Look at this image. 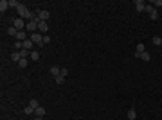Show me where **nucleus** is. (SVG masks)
<instances>
[{
	"label": "nucleus",
	"instance_id": "1",
	"mask_svg": "<svg viewBox=\"0 0 162 120\" xmlns=\"http://www.w3.org/2000/svg\"><path fill=\"white\" fill-rule=\"evenodd\" d=\"M18 14H20V18L22 20H23V18H25V20H34V18H38V16H36V13H31L29 9H27V6H23V4H20V6H18Z\"/></svg>",
	"mask_w": 162,
	"mask_h": 120
},
{
	"label": "nucleus",
	"instance_id": "2",
	"mask_svg": "<svg viewBox=\"0 0 162 120\" xmlns=\"http://www.w3.org/2000/svg\"><path fill=\"white\" fill-rule=\"evenodd\" d=\"M25 30H29L31 34H32V32H38V18H34V20L27 22V25H25Z\"/></svg>",
	"mask_w": 162,
	"mask_h": 120
},
{
	"label": "nucleus",
	"instance_id": "3",
	"mask_svg": "<svg viewBox=\"0 0 162 120\" xmlns=\"http://www.w3.org/2000/svg\"><path fill=\"white\" fill-rule=\"evenodd\" d=\"M29 40L32 41V43H36V45H40L41 41H43V34H40V32H32V34H29Z\"/></svg>",
	"mask_w": 162,
	"mask_h": 120
},
{
	"label": "nucleus",
	"instance_id": "4",
	"mask_svg": "<svg viewBox=\"0 0 162 120\" xmlns=\"http://www.w3.org/2000/svg\"><path fill=\"white\" fill-rule=\"evenodd\" d=\"M25 25H27V23L22 20V18H16V20H15V23H13V27H15L16 30H25Z\"/></svg>",
	"mask_w": 162,
	"mask_h": 120
},
{
	"label": "nucleus",
	"instance_id": "5",
	"mask_svg": "<svg viewBox=\"0 0 162 120\" xmlns=\"http://www.w3.org/2000/svg\"><path fill=\"white\" fill-rule=\"evenodd\" d=\"M36 16H38L40 22H47L51 14H49V11H36Z\"/></svg>",
	"mask_w": 162,
	"mask_h": 120
},
{
	"label": "nucleus",
	"instance_id": "6",
	"mask_svg": "<svg viewBox=\"0 0 162 120\" xmlns=\"http://www.w3.org/2000/svg\"><path fill=\"white\" fill-rule=\"evenodd\" d=\"M47 30H49V23H47V22H40V20H38V32L47 34Z\"/></svg>",
	"mask_w": 162,
	"mask_h": 120
},
{
	"label": "nucleus",
	"instance_id": "7",
	"mask_svg": "<svg viewBox=\"0 0 162 120\" xmlns=\"http://www.w3.org/2000/svg\"><path fill=\"white\" fill-rule=\"evenodd\" d=\"M142 52H146V47H144V43H139L137 49H135V58H139Z\"/></svg>",
	"mask_w": 162,
	"mask_h": 120
},
{
	"label": "nucleus",
	"instance_id": "8",
	"mask_svg": "<svg viewBox=\"0 0 162 120\" xmlns=\"http://www.w3.org/2000/svg\"><path fill=\"white\" fill-rule=\"evenodd\" d=\"M144 7H146V2H142V0H135V9L139 11H144Z\"/></svg>",
	"mask_w": 162,
	"mask_h": 120
},
{
	"label": "nucleus",
	"instance_id": "9",
	"mask_svg": "<svg viewBox=\"0 0 162 120\" xmlns=\"http://www.w3.org/2000/svg\"><path fill=\"white\" fill-rule=\"evenodd\" d=\"M7 9H9V0H0V11L4 13Z\"/></svg>",
	"mask_w": 162,
	"mask_h": 120
},
{
	"label": "nucleus",
	"instance_id": "10",
	"mask_svg": "<svg viewBox=\"0 0 162 120\" xmlns=\"http://www.w3.org/2000/svg\"><path fill=\"white\" fill-rule=\"evenodd\" d=\"M60 72H61V68L58 66V65H54V66H51V74L54 75V77H58V75H60Z\"/></svg>",
	"mask_w": 162,
	"mask_h": 120
},
{
	"label": "nucleus",
	"instance_id": "11",
	"mask_svg": "<svg viewBox=\"0 0 162 120\" xmlns=\"http://www.w3.org/2000/svg\"><path fill=\"white\" fill-rule=\"evenodd\" d=\"M29 59L31 61H38V59H40V52H38V50H32L31 56H29Z\"/></svg>",
	"mask_w": 162,
	"mask_h": 120
},
{
	"label": "nucleus",
	"instance_id": "12",
	"mask_svg": "<svg viewBox=\"0 0 162 120\" xmlns=\"http://www.w3.org/2000/svg\"><path fill=\"white\" fill-rule=\"evenodd\" d=\"M11 59L15 61V63H20V59H23V58L20 56V52H13V54H11Z\"/></svg>",
	"mask_w": 162,
	"mask_h": 120
},
{
	"label": "nucleus",
	"instance_id": "13",
	"mask_svg": "<svg viewBox=\"0 0 162 120\" xmlns=\"http://www.w3.org/2000/svg\"><path fill=\"white\" fill-rule=\"evenodd\" d=\"M32 45H34V43H32L31 40H25V41H23V49H25V50H31V52H32Z\"/></svg>",
	"mask_w": 162,
	"mask_h": 120
},
{
	"label": "nucleus",
	"instance_id": "14",
	"mask_svg": "<svg viewBox=\"0 0 162 120\" xmlns=\"http://www.w3.org/2000/svg\"><path fill=\"white\" fill-rule=\"evenodd\" d=\"M34 113H36V117H43V115H45V108H36V109H34Z\"/></svg>",
	"mask_w": 162,
	"mask_h": 120
},
{
	"label": "nucleus",
	"instance_id": "15",
	"mask_svg": "<svg viewBox=\"0 0 162 120\" xmlns=\"http://www.w3.org/2000/svg\"><path fill=\"white\" fill-rule=\"evenodd\" d=\"M139 59H142V61H150V59H151V56H150L148 52H142L141 56H139Z\"/></svg>",
	"mask_w": 162,
	"mask_h": 120
},
{
	"label": "nucleus",
	"instance_id": "16",
	"mask_svg": "<svg viewBox=\"0 0 162 120\" xmlns=\"http://www.w3.org/2000/svg\"><path fill=\"white\" fill-rule=\"evenodd\" d=\"M27 65H29V59H27V58H23V59H20V63H18V66H20V68H25Z\"/></svg>",
	"mask_w": 162,
	"mask_h": 120
},
{
	"label": "nucleus",
	"instance_id": "17",
	"mask_svg": "<svg viewBox=\"0 0 162 120\" xmlns=\"http://www.w3.org/2000/svg\"><path fill=\"white\" fill-rule=\"evenodd\" d=\"M18 52H20V56H22V58H29V56H31V50H25V49L18 50Z\"/></svg>",
	"mask_w": 162,
	"mask_h": 120
},
{
	"label": "nucleus",
	"instance_id": "18",
	"mask_svg": "<svg viewBox=\"0 0 162 120\" xmlns=\"http://www.w3.org/2000/svg\"><path fill=\"white\" fill-rule=\"evenodd\" d=\"M144 11H146V13H148V14H151L153 11H155V7H153L151 4H146V7H144Z\"/></svg>",
	"mask_w": 162,
	"mask_h": 120
},
{
	"label": "nucleus",
	"instance_id": "19",
	"mask_svg": "<svg viewBox=\"0 0 162 120\" xmlns=\"http://www.w3.org/2000/svg\"><path fill=\"white\" fill-rule=\"evenodd\" d=\"M7 34H9V36H15V38H16V34H18V30L15 29V27H9V29H7Z\"/></svg>",
	"mask_w": 162,
	"mask_h": 120
},
{
	"label": "nucleus",
	"instance_id": "20",
	"mask_svg": "<svg viewBox=\"0 0 162 120\" xmlns=\"http://www.w3.org/2000/svg\"><path fill=\"white\" fill-rule=\"evenodd\" d=\"M151 41H153V45H159V47L162 45V38H160V36H155Z\"/></svg>",
	"mask_w": 162,
	"mask_h": 120
},
{
	"label": "nucleus",
	"instance_id": "21",
	"mask_svg": "<svg viewBox=\"0 0 162 120\" xmlns=\"http://www.w3.org/2000/svg\"><path fill=\"white\" fill-rule=\"evenodd\" d=\"M128 118H130V120H135V118H137V113H135V109H130V111H128Z\"/></svg>",
	"mask_w": 162,
	"mask_h": 120
},
{
	"label": "nucleus",
	"instance_id": "22",
	"mask_svg": "<svg viewBox=\"0 0 162 120\" xmlns=\"http://www.w3.org/2000/svg\"><path fill=\"white\" fill-rule=\"evenodd\" d=\"M29 106H31V108H34V109H36V108H40V104H38V100H36V99H31Z\"/></svg>",
	"mask_w": 162,
	"mask_h": 120
},
{
	"label": "nucleus",
	"instance_id": "23",
	"mask_svg": "<svg viewBox=\"0 0 162 120\" xmlns=\"http://www.w3.org/2000/svg\"><path fill=\"white\" fill-rule=\"evenodd\" d=\"M150 4H151L153 7H155V9H157V7H160V6H162V0H151V2H150Z\"/></svg>",
	"mask_w": 162,
	"mask_h": 120
},
{
	"label": "nucleus",
	"instance_id": "24",
	"mask_svg": "<svg viewBox=\"0 0 162 120\" xmlns=\"http://www.w3.org/2000/svg\"><path fill=\"white\" fill-rule=\"evenodd\" d=\"M41 43H43V45H49V43H51V36H49V34H43V41H41Z\"/></svg>",
	"mask_w": 162,
	"mask_h": 120
},
{
	"label": "nucleus",
	"instance_id": "25",
	"mask_svg": "<svg viewBox=\"0 0 162 120\" xmlns=\"http://www.w3.org/2000/svg\"><path fill=\"white\" fill-rule=\"evenodd\" d=\"M63 82H65V77H63V75H58V77H56V84H63Z\"/></svg>",
	"mask_w": 162,
	"mask_h": 120
},
{
	"label": "nucleus",
	"instance_id": "26",
	"mask_svg": "<svg viewBox=\"0 0 162 120\" xmlns=\"http://www.w3.org/2000/svg\"><path fill=\"white\" fill-rule=\"evenodd\" d=\"M23 113H25V115H32V113H34V108H31V106H27V108L23 109Z\"/></svg>",
	"mask_w": 162,
	"mask_h": 120
},
{
	"label": "nucleus",
	"instance_id": "27",
	"mask_svg": "<svg viewBox=\"0 0 162 120\" xmlns=\"http://www.w3.org/2000/svg\"><path fill=\"white\" fill-rule=\"evenodd\" d=\"M18 6H20V4H18L16 0H9V7H15V9H18Z\"/></svg>",
	"mask_w": 162,
	"mask_h": 120
},
{
	"label": "nucleus",
	"instance_id": "28",
	"mask_svg": "<svg viewBox=\"0 0 162 120\" xmlns=\"http://www.w3.org/2000/svg\"><path fill=\"white\" fill-rule=\"evenodd\" d=\"M150 18H151V20H157V18H159V11L155 9V11L151 13V14H150Z\"/></svg>",
	"mask_w": 162,
	"mask_h": 120
},
{
	"label": "nucleus",
	"instance_id": "29",
	"mask_svg": "<svg viewBox=\"0 0 162 120\" xmlns=\"http://www.w3.org/2000/svg\"><path fill=\"white\" fill-rule=\"evenodd\" d=\"M67 74H69V70H67V68H61L60 75H63V77H67Z\"/></svg>",
	"mask_w": 162,
	"mask_h": 120
},
{
	"label": "nucleus",
	"instance_id": "30",
	"mask_svg": "<svg viewBox=\"0 0 162 120\" xmlns=\"http://www.w3.org/2000/svg\"><path fill=\"white\" fill-rule=\"evenodd\" d=\"M34 120H43V117H34Z\"/></svg>",
	"mask_w": 162,
	"mask_h": 120
},
{
	"label": "nucleus",
	"instance_id": "31",
	"mask_svg": "<svg viewBox=\"0 0 162 120\" xmlns=\"http://www.w3.org/2000/svg\"><path fill=\"white\" fill-rule=\"evenodd\" d=\"M160 47H162V45H160Z\"/></svg>",
	"mask_w": 162,
	"mask_h": 120
}]
</instances>
